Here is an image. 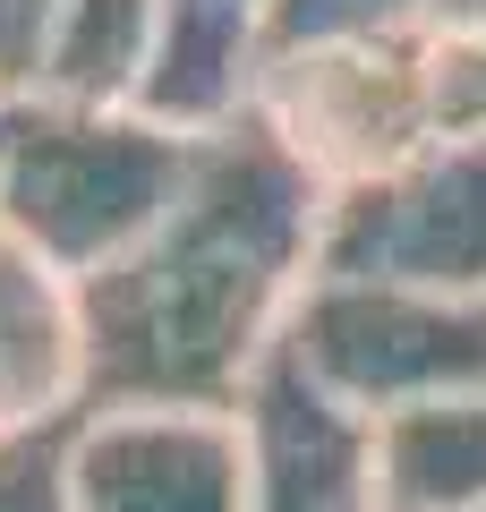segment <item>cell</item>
<instances>
[{"instance_id":"4fadbf2b","label":"cell","mask_w":486,"mask_h":512,"mask_svg":"<svg viewBox=\"0 0 486 512\" xmlns=\"http://www.w3.org/2000/svg\"><path fill=\"white\" fill-rule=\"evenodd\" d=\"M77 419H86V410H77ZM77 419L0 427V512H77V487H69Z\"/></svg>"},{"instance_id":"6da1fadb","label":"cell","mask_w":486,"mask_h":512,"mask_svg":"<svg viewBox=\"0 0 486 512\" xmlns=\"http://www.w3.org/2000/svg\"><path fill=\"white\" fill-rule=\"evenodd\" d=\"M333 188L256 111L197 137L171 214L77 282L86 410H239L316 291Z\"/></svg>"},{"instance_id":"8fae6325","label":"cell","mask_w":486,"mask_h":512,"mask_svg":"<svg viewBox=\"0 0 486 512\" xmlns=\"http://www.w3.org/2000/svg\"><path fill=\"white\" fill-rule=\"evenodd\" d=\"M376 478L384 512H486V393L384 419Z\"/></svg>"},{"instance_id":"277c9868","label":"cell","mask_w":486,"mask_h":512,"mask_svg":"<svg viewBox=\"0 0 486 512\" xmlns=\"http://www.w3.org/2000/svg\"><path fill=\"white\" fill-rule=\"evenodd\" d=\"M316 282L486 299V128H444L410 163L333 188Z\"/></svg>"},{"instance_id":"9a60e30c","label":"cell","mask_w":486,"mask_h":512,"mask_svg":"<svg viewBox=\"0 0 486 512\" xmlns=\"http://www.w3.org/2000/svg\"><path fill=\"white\" fill-rule=\"evenodd\" d=\"M444 128H486V35L444 43Z\"/></svg>"},{"instance_id":"5bb4252c","label":"cell","mask_w":486,"mask_h":512,"mask_svg":"<svg viewBox=\"0 0 486 512\" xmlns=\"http://www.w3.org/2000/svg\"><path fill=\"white\" fill-rule=\"evenodd\" d=\"M60 9H69V0H0V103H9V94H35Z\"/></svg>"},{"instance_id":"8992f818","label":"cell","mask_w":486,"mask_h":512,"mask_svg":"<svg viewBox=\"0 0 486 512\" xmlns=\"http://www.w3.org/2000/svg\"><path fill=\"white\" fill-rule=\"evenodd\" d=\"M77 512H248L239 410H86L69 453Z\"/></svg>"},{"instance_id":"5b68a950","label":"cell","mask_w":486,"mask_h":512,"mask_svg":"<svg viewBox=\"0 0 486 512\" xmlns=\"http://www.w3.org/2000/svg\"><path fill=\"white\" fill-rule=\"evenodd\" d=\"M290 359L359 419H401L427 402L486 393V299L316 282L290 316Z\"/></svg>"},{"instance_id":"7c38bea8","label":"cell","mask_w":486,"mask_h":512,"mask_svg":"<svg viewBox=\"0 0 486 512\" xmlns=\"http://www.w3.org/2000/svg\"><path fill=\"white\" fill-rule=\"evenodd\" d=\"M367 35H427L418 0H265V60L324 52V43H367Z\"/></svg>"},{"instance_id":"3957f363","label":"cell","mask_w":486,"mask_h":512,"mask_svg":"<svg viewBox=\"0 0 486 512\" xmlns=\"http://www.w3.org/2000/svg\"><path fill=\"white\" fill-rule=\"evenodd\" d=\"M248 111L324 188H359L444 137V43L367 35L324 43V52H282L265 60Z\"/></svg>"},{"instance_id":"52a82bcc","label":"cell","mask_w":486,"mask_h":512,"mask_svg":"<svg viewBox=\"0 0 486 512\" xmlns=\"http://www.w3.org/2000/svg\"><path fill=\"white\" fill-rule=\"evenodd\" d=\"M239 427H248V512H384L376 419L333 402L290 359V342L248 384Z\"/></svg>"},{"instance_id":"2e32d148","label":"cell","mask_w":486,"mask_h":512,"mask_svg":"<svg viewBox=\"0 0 486 512\" xmlns=\"http://www.w3.org/2000/svg\"><path fill=\"white\" fill-rule=\"evenodd\" d=\"M418 26L435 43H478L486 35V0H418Z\"/></svg>"},{"instance_id":"7a4b0ae2","label":"cell","mask_w":486,"mask_h":512,"mask_svg":"<svg viewBox=\"0 0 486 512\" xmlns=\"http://www.w3.org/2000/svg\"><path fill=\"white\" fill-rule=\"evenodd\" d=\"M188 163H197V137L145 111L9 94L0 103V231H18L52 274L94 282L171 214Z\"/></svg>"},{"instance_id":"ba28073f","label":"cell","mask_w":486,"mask_h":512,"mask_svg":"<svg viewBox=\"0 0 486 512\" xmlns=\"http://www.w3.org/2000/svg\"><path fill=\"white\" fill-rule=\"evenodd\" d=\"M86 410V316L77 282L0 231V427H52Z\"/></svg>"},{"instance_id":"9c48e42d","label":"cell","mask_w":486,"mask_h":512,"mask_svg":"<svg viewBox=\"0 0 486 512\" xmlns=\"http://www.w3.org/2000/svg\"><path fill=\"white\" fill-rule=\"evenodd\" d=\"M256 77H265V0H162L145 120L214 137L256 103Z\"/></svg>"},{"instance_id":"30bf717a","label":"cell","mask_w":486,"mask_h":512,"mask_svg":"<svg viewBox=\"0 0 486 512\" xmlns=\"http://www.w3.org/2000/svg\"><path fill=\"white\" fill-rule=\"evenodd\" d=\"M154 52H162V0H69L35 94L86 111H145Z\"/></svg>"}]
</instances>
